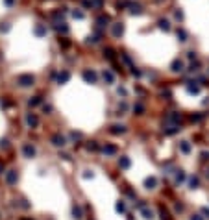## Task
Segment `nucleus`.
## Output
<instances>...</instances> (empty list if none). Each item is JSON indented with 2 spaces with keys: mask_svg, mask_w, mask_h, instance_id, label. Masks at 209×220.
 <instances>
[{
  "mask_svg": "<svg viewBox=\"0 0 209 220\" xmlns=\"http://www.w3.org/2000/svg\"><path fill=\"white\" fill-rule=\"evenodd\" d=\"M34 76L31 74H22V76H19L17 78V83L20 85V87H30V85H34Z\"/></svg>",
  "mask_w": 209,
  "mask_h": 220,
  "instance_id": "1",
  "label": "nucleus"
},
{
  "mask_svg": "<svg viewBox=\"0 0 209 220\" xmlns=\"http://www.w3.org/2000/svg\"><path fill=\"white\" fill-rule=\"evenodd\" d=\"M50 142H52L54 146H58V148H63L65 144H67V137L61 135V133H54L52 139H50Z\"/></svg>",
  "mask_w": 209,
  "mask_h": 220,
  "instance_id": "2",
  "label": "nucleus"
},
{
  "mask_svg": "<svg viewBox=\"0 0 209 220\" xmlns=\"http://www.w3.org/2000/svg\"><path fill=\"white\" fill-rule=\"evenodd\" d=\"M83 80L87 82V83H96V80H98V76H96V72L94 70H83Z\"/></svg>",
  "mask_w": 209,
  "mask_h": 220,
  "instance_id": "3",
  "label": "nucleus"
},
{
  "mask_svg": "<svg viewBox=\"0 0 209 220\" xmlns=\"http://www.w3.org/2000/svg\"><path fill=\"white\" fill-rule=\"evenodd\" d=\"M17 180H19L17 170H7V172H6V183H7V185H15Z\"/></svg>",
  "mask_w": 209,
  "mask_h": 220,
  "instance_id": "4",
  "label": "nucleus"
},
{
  "mask_svg": "<svg viewBox=\"0 0 209 220\" xmlns=\"http://www.w3.org/2000/svg\"><path fill=\"white\" fill-rule=\"evenodd\" d=\"M26 124H28L30 128H37V126H39L37 115H35V113H28V115H26Z\"/></svg>",
  "mask_w": 209,
  "mask_h": 220,
  "instance_id": "5",
  "label": "nucleus"
},
{
  "mask_svg": "<svg viewBox=\"0 0 209 220\" xmlns=\"http://www.w3.org/2000/svg\"><path fill=\"white\" fill-rule=\"evenodd\" d=\"M139 211H141L142 218H146V220H154V211H152V209H150L148 205H142V207L139 209Z\"/></svg>",
  "mask_w": 209,
  "mask_h": 220,
  "instance_id": "6",
  "label": "nucleus"
},
{
  "mask_svg": "<svg viewBox=\"0 0 209 220\" xmlns=\"http://www.w3.org/2000/svg\"><path fill=\"white\" fill-rule=\"evenodd\" d=\"M22 153H24V157L31 159V157L35 156V146H31V144H24V146H22Z\"/></svg>",
  "mask_w": 209,
  "mask_h": 220,
  "instance_id": "7",
  "label": "nucleus"
},
{
  "mask_svg": "<svg viewBox=\"0 0 209 220\" xmlns=\"http://www.w3.org/2000/svg\"><path fill=\"white\" fill-rule=\"evenodd\" d=\"M187 93L189 94H198L200 93V85H198L196 82H189L187 83Z\"/></svg>",
  "mask_w": 209,
  "mask_h": 220,
  "instance_id": "8",
  "label": "nucleus"
},
{
  "mask_svg": "<svg viewBox=\"0 0 209 220\" xmlns=\"http://www.w3.org/2000/svg\"><path fill=\"white\" fill-rule=\"evenodd\" d=\"M109 131H111L113 135H122V133H126V126H122V124H113Z\"/></svg>",
  "mask_w": 209,
  "mask_h": 220,
  "instance_id": "9",
  "label": "nucleus"
},
{
  "mask_svg": "<svg viewBox=\"0 0 209 220\" xmlns=\"http://www.w3.org/2000/svg\"><path fill=\"white\" fill-rule=\"evenodd\" d=\"M145 187H146L148 191L156 189V187H157V178H154V176H150V178H146V180H145Z\"/></svg>",
  "mask_w": 209,
  "mask_h": 220,
  "instance_id": "10",
  "label": "nucleus"
},
{
  "mask_svg": "<svg viewBox=\"0 0 209 220\" xmlns=\"http://www.w3.org/2000/svg\"><path fill=\"white\" fill-rule=\"evenodd\" d=\"M102 153H104V156H115V153H117V146L106 144V146H102Z\"/></svg>",
  "mask_w": 209,
  "mask_h": 220,
  "instance_id": "11",
  "label": "nucleus"
},
{
  "mask_svg": "<svg viewBox=\"0 0 209 220\" xmlns=\"http://www.w3.org/2000/svg\"><path fill=\"white\" fill-rule=\"evenodd\" d=\"M130 165H131V161H130V157H126V156H122V157L118 159V167L122 168V170H128Z\"/></svg>",
  "mask_w": 209,
  "mask_h": 220,
  "instance_id": "12",
  "label": "nucleus"
},
{
  "mask_svg": "<svg viewBox=\"0 0 209 220\" xmlns=\"http://www.w3.org/2000/svg\"><path fill=\"white\" fill-rule=\"evenodd\" d=\"M170 69H172V72H181V70H183V61H181V59H176V61H172Z\"/></svg>",
  "mask_w": 209,
  "mask_h": 220,
  "instance_id": "13",
  "label": "nucleus"
},
{
  "mask_svg": "<svg viewBox=\"0 0 209 220\" xmlns=\"http://www.w3.org/2000/svg\"><path fill=\"white\" fill-rule=\"evenodd\" d=\"M69 80H70V72L63 70V72H59V74H58V83H67Z\"/></svg>",
  "mask_w": 209,
  "mask_h": 220,
  "instance_id": "14",
  "label": "nucleus"
},
{
  "mask_svg": "<svg viewBox=\"0 0 209 220\" xmlns=\"http://www.w3.org/2000/svg\"><path fill=\"white\" fill-rule=\"evenodd\" d=\"M183 181H185V172H183V170H176V174H174V183L180 185V183H183Z\"/></svg>",
  "mask_w": 209,
  "mask_h": 220,
  "instance_id": "15",
  "label": "nucleus"
},
{
  "mask_svg": "<svg viewBox=\"0 0 209 220\" xmlns=\"http://www.w3.org/2000/svg\"><path fill=\"white\" fill-rule=\"evenodd\" d=\"M72 216H74L76 220H82V218H83V209H82L80 205H74V207H72Z\"/></svg>",
  "mask_w": 209,
  "mask_h": 220,
  "instance_id": "16",
  "label": "nucleus"
},
{
  "mask_svg": "<svg viewBox=\"0 0 209 220\" xmlns=\"http://www.w3.org/2000/svg\"><path fill=\"white\" fill-rule=\"evenodd\" d=\"M180 150H181V153H191V150H193L191 142L189 141H181L180 142Z\"/></svg>",
  "mask_w": 209,
  "mask_h": 220,
  "instance_id": "17",
  "label": "nucleus"
},
{
  "mask_svg": "<svg viewBox=\"0 0 209 220\" xmlns=\"http://www.w3.org/2000/svg\"><path fill=\"white\" fill-rule=\"evenodd\" d=\"M167 120H169V122H174V124H180L181 122V115L180 113H170L167 117Z\"/></svg>",
  "mask_w": 209,
  "mask_h": 220,
  "instance_id": "18",
  "label": "nucleus"
},
{
  "mask_svg": "<svg viewBox=\"0 0 209 220\" xmlns=\"http://www.w3.org/2000/svg\"><path fill=\"white\" fill-rule=\"evenodd\" d=\"M122 31H124V26H122V24H115V26H113V35H115V37L122 35Z\"/></svg>",
  "mask_w": 209,
  "mask_h": 220,
  "instance_id": "19",
  "label": "nucleus"
},
{
  "mask_svg": "<svg viewBox=\"0 0 209 220\" xmlns=\"http://www.w3.org/2000/svg\"><path fill=\"white\" fill-rule=\"evenodd\" d=\"M198 185H200V180H198L196 176H191V178H189V187H191V189H196Z\"/></svg>",
  "mask_w": 209,
  "mask_h": 220,
  "instance_id": "20",
  "label": "nucleus"
},
{
  "mask_svg": "<svg viewBox=\"0 0 209 220\" xmlns=\"http://www.w3.org/2000/svg\"><path fill=\"white\" fill-rule=\"evenodd\" d=\"M104 80H106L107 83H113V82H115V76H113V72L104 70Z\"/></svg>",
  "mask_w": 209,
  "mask_h": 220,
  "instance_id": "21",
  "label": "nucleus"
},
{
  "mask_svg": "<svg viewBox=\"0 0 209 220\" xmlns=\"http://www.w3.org/2000/svg\"><path fill=\"white\" fill-rule=\"evenodd\" d=\"M43 100H41V96H34V98H30V102H28V106L30 107H35V106H39Z\"/></svg>",
  "mask_w": 209,
  "mask_h": 220,
  "instance_id": "22",
  "label": "nucleus"
},
{
  "mask_svg": "<svg viewBox=\"0 0 209 220\" xmlns=\"http://www.w3.org/2000/svg\"><path fill=\"white\" fill-rule=\"evenodd\" d=\"M115 211H117V213H124V211H126V204H124L122 200H120V202H117V205H115Z\"/></svg>",
  "mask_w": 209,
  "mask_h": 220,
  "instance_id": "23",
  "label": "nucleus"
},
{
  "mask_svg": "<svg viewBox=\"0 0 209 220\" xmlns=\"http://www.w3.org/2000/svg\"><path fill=\"white\" fill-rule=\"evenodd\" d=\"M178 131H180V126L176 124V126H172L169 129H165V135H174V133H178Z\"/></svg>",
  "mask_w": 209,
  "mask_h": 220,
  "instance_id": "24",
  "label": "nucleus"
},
{
  "mask_svg": "<svg viewBox=\"0 0 209 220\" xmlns=\"http://www.w3.org/2000/svg\"><path fill=\"white\" fill-rule=\"evenodd\" d=\"M46 34V28L45 26H43V24H39L37 28H35V35H39V37H43V35H45Z\"/></svg>",
  "mask_w": 209,
  "mask_h": 220,
  "instance_id": "25",
  "label": "nucleus"
},
{
  "mask_svg": "<svg viewBox=\"0 0 209 220\" xmlns=\"http://www.w3.org/2000/svg\"><path fill=\"white\" fill-rule=\"evenodd\" d=\"M159 28H161V30H165V31H169V30H170L169 20H163V19H161V20H159Z\"/></svg>",
  "mask_w": 209,
  "mask_h": 220,
  "instance_id": "26",
  "label": "nucleus"
},
{
  "mask_svg": "<svg viewBox=\"0 0 209 220\" xmlns=\"http://www.w3.org/2000/svg\"><path fill=\"white\" fill-rule=\"evenodd\" d=\"M159 215H161V220H170V216H169V211L165 207H161L159 209Z\"/></svg>",
  "mask_w": 209,
  "mask_h": 220,
  "instance_id": "27",
  "label": "nucleus"
},
{
  "mask_svg": "<svg viewBox=\"0 0 209 220\" xmlns=\"http://www.w3.org/2000/svg\"><path fill=\"white\" fill-rule=\"evenodd\" d=\"M87 150H89V152H96V150H98V144H96L94 141H91L89 144H87Z\"/></svg>",
  "mask_w": 209,
  "mask_h": 220,
  "instance_id": "28",
  "label": "nucleus"
},
{
  "mask_svg": "<svg viewBox=\"0 0 209 220\" xmlns=\"http://www.w3.org/2000/svg\"><path fill=\"white\" fill-rule=\"evenodd\" d=\"M133 111H135L137 115H142V111H145V107H142L141 104H135V106H133Z\"/></svg>",
  "mask_w": 209,
  "mask_h": 220,
  "instance_id": "29",
  "label": "nucleus"
},
{
  "mask_svg": "<svg viewBox=\"0 0 209 220\" xmlns=\"http://www.w3.org/2000/svg\"><path fill=\"white\" fill-rule=\"evenodd\" d=\"M178 37H180V41H187V34L183 30H178Z\"/></svg>",
  "mask_w": 209,
  "mask_h": 220,
  "instance_id": "30",
  "label": "nucleus"
},
{
  "mask_svg": "<svg viewBox=\"0 0 209 220\" xmlns=\"http://www.w3.org/2000/svg\"><path fill=\"white\" fill-rule=\"evenodd\" d=\"M0 148H4V150L9 148V141L7 139H2V141H0Z\"/></svg>",
  "mask_w": 209,
  "mask_h": 220,
  "instance_id": "31",
  "label": "nucleus"
},
{
  "mask_svg": "<svg viewBox=\"0 0 209 220\" xmlns=\"http://www.w3.org/2000/svg\"><path fill=\"white\" fill-rule=\"evenodd\" d=\"M104 54H106V58H107V59H113V58H115V56H113V50H111V48H107Z\"/></svg>",
  "mask_w": 209,
  "mask_h": 220,
  "instance_id": "32",
  "label": "nucleus"
},
{
  "mask_svg": "<svg viewBox=\"0 0 209 220\" xmlns=\"http://www.w3.org/2000/svg\"><path fill=\"white\" fill-rule=\"evenodd\" d=\"M202 118H204L202 115H193V117H191V120H193V122H200Z\"/></svg>",
  "mask_w": 209,
  "mask_h": 220,
  "instance_id": "33",
  "label": "nucleus"
},
{
  "mask_svg": "<svg viewBox=\"0 0 209 220\" xmlns=\"http://www.w3.org/2000/svg\"><path fill=\"white\" fill-rule=\"evenodd\" d=\"M72 17L74 19H83V13L82 11H72Z\"/></svg>",
  "mask_w": 209,
  "mask_h": 220,
  "instance_id": "34",
  "label": "nucleus"
},
{
  "mask_svg": "<svg viewBox=\"0 0 209 220\" xmlns=\"http://www.w3.org/2000/svg\"><path fill=\"white\" fill-rule=\"evenodd\" d=\"M56 30H58V31H63V34H67V31H69L67 26H56Z\"/></svg>",
  "mask_w": 209,
  "mask_h": 220,
  "instance_id": "35",
  "label": "nucleus"
},
{
  "mask_svg": "<svg viewBox=\"0 0 209 220\" xmlns=\"http://www.w3.org/2000/svg\"><path fill=\"white\" fill-rule=\"evenodd\" d=\"M202 215H204L205 218H209V207H202Z\"/></svg>",
  "mask_w": 209,
  "mask_h": 220,
  "instance_id": "36",
  "label": "nucleus"
},
{
  "mask_svg": "<svg viewBox=\"0 0 209 220\" xmlns=\"http://www.w3.org/2000/svg\"><path fill=\"white\" fill-rule=\"evenodd\" d=\"M59 45H61L63 48H67V46H69V41H67V39H63V41H59Z\"/></svg>",
  "mask_w": 209,
  "mask_h": 220,
  "instance_id": "37",
  "label": "nucleus"
},
{
  "mask_svg": "<svg viewBox=\"0 0 209 220\" xmlns=\"http://www.w3.org/2000/svg\"><path fill=\"white\" fill-rule=\"evenodd\" d=\"M83 178H85V180H89V178H93V172H89V170H85V174H83Z\"/></svg>",
  "mask_w": 209,
  "mask_h": 220,
  "instance_id": "38",
  "label": "nucleus"
},
{
  "mask_svg": "<svg viewBox=\"0 0 209 220\" xmlns=\"http://www.w3.org/2000/svg\"><path fill=\"white\" fill-rule=\"evenodd\" d=\"M120 96H126V89H122V87H118V91H117Z\"/></svg>",
  "mask_w": 209,
  "mask_h": 220,
  "instance_id": "39",
  "label": "nucleus"
},
{
  "mask_svg": "<svg viewBox=\"0 0 209 220\" xmlns=\"http://www.w3.org/2000/svg\"><path fill=\"white\" fill-rule=\"evenodd\" d=\"M43 111H45V113H50L52 107H50V106H43Z\"/></svg>",
  "mask_w": 209,
  "mask_h": 220,
  "instance_id": "40",
  "label": "nucleus"
},
{
  "mask_svg": "<svg viewBox=\"0 0 209 220\" xmlns=\"http://www.w3.org/2000/svg\"><path fill=\"white\" fill-rule=\"evenodd\" d=\"M7 30H9V26H7V24H4V26L0 24V31H7Z\"/></svg>",
  "mask_w": 209,
  "mask_h": 220,
  "instance_id": "41",
  "label": "nucleus"
},
{
  "mask_svg": "<svg viewBox=\"0 0 209 220\" xmlns=\"http://www.w3.org/2000/svg\"><path fill=\"white\" fill-rule=\"evenodd\" d=\"M191 220H204V218H202L200 215H193V216H191Z\"/></svg>",
  "mask_w": 209,
  "mask_h": 220,
  "instance_id": "42",
  "label": "nucleus"
},
{
  "mask_svg": "<svg viewBox=\"0 0 209 220\" xmlns=\"http://www.w3.org/2000/svg\"><path fill=\"white\" fill-rule=\"evenodd\" d=\"M176 211L181 213V211H183V205H181V204H176Z\"/></svg>",
  "mask_w": 209,
  "mask_h": 220,
  "instance_id": "43",
  "label": "nucleus"
},
{
  "mask_svg": "<svg viewBox=\"0 0 209 220\" xmlns=\"http://www.w3.org/2000/svg\"><path fill=\"white\" fill-rule=\"evenodd\" d=\"M202 157L204 159H209V152H202Z\"/></svg>",
  "mask_w": 209,
  "mask_h": 220,
  "instance_id": "44",
  "label": "nucleus"
},
{
  "mask_svg": "<svg viewBox=\"0 0 209 220\" xmlns=\"http://www.w3.org/2000/svg\"><path fill=\"white\" fill-rule=\"evenodd\" d=\"M6 4H7V6H11V4H13V0H6Z\"/></svg>",
  "mask_w": 209,
  "mask_h": 220,
  "instance_id": "45",
  "label": "nucleus"
}]
</instances>
